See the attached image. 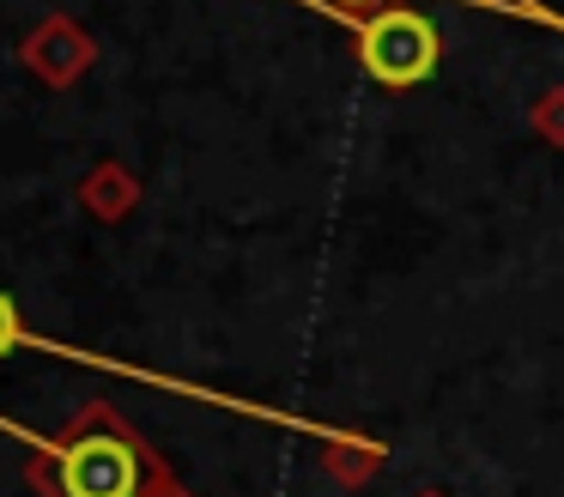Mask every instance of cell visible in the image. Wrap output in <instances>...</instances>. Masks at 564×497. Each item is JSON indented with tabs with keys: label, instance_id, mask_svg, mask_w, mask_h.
Here are the masks:
<instances>
[{
	"label": "cell",
	"instance_id": "obj_1",
	"mask_svg": "<svg viewBox=\"0 0 564 497\" xmlns=\"http://www.w3.org/2000/svg\"><path fill=\"white\" fill-rule=\"evenodd\" d=\"M25 479L43 497H159L164 467L110 407H86L31 455Z\"/></svg>",
	"mask_w": 564,
	"mask_h": 497
},
{
	"label": "cell",
	"instance_id": "obj_2",
	"mask_svg": "<svg viewBox=\"0 0 564 497\" xmlns=\"http://www.w3.org/2000/svg\"><path fill=\"white\" fill-rule=\"evenodd\" d=\"M358 61H365V73L377 85L406 91V85H425L431 73H437L443 36H437V24H431L425 12L389 7V12H377V19L358 31Z\"/></svg>",
	"mask_w": 564,
	"mask_h": 497
},
{
	"label": "cell",
	"instance_id": "obj_3",
	"mask_svg": "<svg viewBox=\"0 0 564 497\" xmlns=\"http://www.w3.org/2000/svg\"><path fill=\"white\" fill-rule=\"evenodd\" d=\"M91 55H98L91 36L79 31L67 12H50V19H37L25 36H19V61H25L43 85H74L79 73L91 67Z\"/></svg>",
	"mask_w": 564,
	"mask_h": 497
},
{
	"label": "cell",
	"instance_id": "obj_4",
	"mask_svg": "<svg viewBox=\"0 0 564 497\" xmlns=\"http://www.w3.org/2000/svg\"><path fill=\"white\" fill-rule=\"evenodd\" d=\"M79 201H86L98 218H116L128 201H134V182L122 176V164H98L86 182H79Z\"/></svg>",
	"mask_w": 564,
	"mask_h": 497
},
{
	"label": "cell",
	"instance_id": "obj_5",
	"mask_svg": "<svg viewBox=\"0 0 564 497\" xmlns=\"http://www.w3.org/2000/svg\"><path fill=\"white\" fill-rule=\"evenodd\" d=\"M13 346H19V310H13V298L0 291V358H7Z\"/></svg>",
	"mask_w": 564,
	"mask_h": 497
},
{
	"label": "cell",
	"instance_id": "obj_6",
	"mask_svg": "<svg viewBox=\"0 0 564 497\" xmlns=\"http://www.w3.org/2000/svg\"><path fill=\"white\" fill-rule=\"evenodd\" d=\"M340 7H377V0H340Z\"/></svg>",
	"mask_w": 564,
	"mask_h": 497
},
{
	"label": "cell",
	"instance_id": "obj_7",
	"mask_svg": "<svg viewBox=\"0 0 564 497\" xmlns=\"http://www.w3.org/2000/svg\"><path fill=\"white\" fill-rule=\"evenodd\" d=\"M159 497H176V491H159Z\"/></svg>",
	"mask_w": 564,
	"mask_h": 497
}]
</instances>
